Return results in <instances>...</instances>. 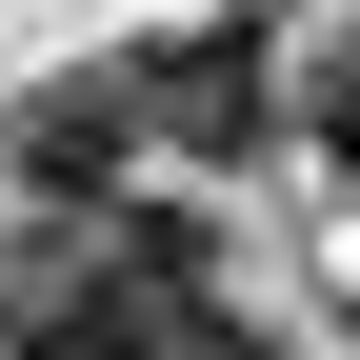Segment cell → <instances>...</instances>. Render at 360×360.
Returning <instances> with one entry per match:
<instances>
[{
	"mask_svg": "<svg viewBox=\"0 0 360 360\" xmlns=\"http://www.w3.org/2000/svg\"><path fill=\"white\" fill-rule=\"evenodd\" d=\"M20 360H200V240H180V220H80V240H40Z\"/></svg>",
	"mask_w": 360,
	"mask_h": 360,
	"instance_id": "cell-1",
	"label": "cell"
},
{
	"mask_svg": "<svg viewBox=\"0 0 360 360\" xmlns=\"http://www.w3.org/2000/svg\"><path fill=\"white\" fill-rule=\"evenodd\" d=\"M260 101H281V80H260V40H240V20L141 60V120H160V141H200V160H240V141H260Z\"/></svg>",
	"mask_w": 360,
	"mask_h": 360,
	"instance_id": "cell-2",
	"label": "cell"
},
{
	"mask_svg": "<svg viewBox=\"0 0 360 360\" xmlns=\"http://www.w3.org/2000/svg\"><path fill=\"white\" fill-rule=\"evenodd\" d=\"M120 120H141V80H40L0 141H20V180H40V200H101V180H120Z\"/></svg>",
	"mask_w": 360,
	"mask_h": 360,
	"instance_id": "cell-3",
	"label": "cell"
},
{
	"mask_svg": "<svg viewBox=\"0 0 360 360\" xmlns=\"http://www.w3.org/2000/svg\"><path fill=\"white\" fill-rule=\"evenodd\" d=\"M321 160H340V180H360V60H340V101H321Z\"/></svg>",
	"mask_w": 360,
	"mask_h": 360,
	"instance_id": "cell-4",
	"label": "cell"
}]
</instances>
